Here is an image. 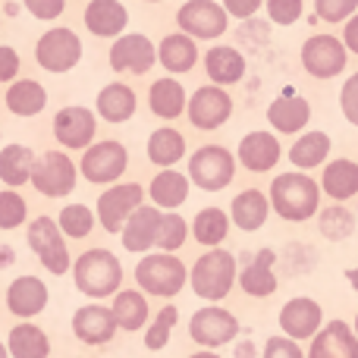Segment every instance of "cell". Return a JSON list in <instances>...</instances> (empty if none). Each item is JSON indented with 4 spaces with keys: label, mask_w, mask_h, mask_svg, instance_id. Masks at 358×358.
I'll return each mask as SVG.
<instances>
[{
    "label": "cell",
    "mask_w": 358,
    "mask_h": 358,
    "mask_svg": "<svg viewBox=\"0 0 358 358\" xmlns=\"http://www.w3.org/2000/svg\"><path fill=\"white\" fill-rule=\"evenodd\" d=\"M35 60L48 73H69L82 60V38L73 29H48L35 44Z\"/></svg>",
    "instance_id": "cell-8"
},
{
    "label": "cell",
    "mask_w": 358,
    "mask_h": 358,
    "mask_svg": "<svg viewBox=\"0 0 358 358\" xmlns=\"http://www.w3.org/2000/svg\"><path fill=\"white\" fill-rule=\"evenodd\" d=\"M31 167H35V151L29 145H3L0 148V182H6V189H19L29 182Z\"/></svg>",
    "instance_id": "cell-33"
},
{
    "label": "cell",
    "mask_w": 358,
    "mask_h": 358,
    "mask_svg": "<svg viewBox=\"0 0 358 358\" xmlns=\"http://www.w3.org/2000/svg\"><path fill=\"white\" fill-rule=\"evenodd\" d=\"M185 157V138L179 129H170V126H161L148 136V161L157 164L161 170L173 167Z\"/></svg>",
    "instance_id": "cell-37"
},
{
    "label": "cell",
    "mask_w": 358,
    "mask_h": 358,
    "mask_svg": "<svg viewBox=\"0 0 358 358\" xmlns=\"http://www.w3.org/2000/svg\"><path fill=\"white\" fill-rule=\"evenodd\" d=\"M6 352H10V358H48L50 340L38 324L19 321L6 336Z\"/></svg>",
    "instance_id": "cell-31"
},
{
    "label": "cell",
    "mask_w": 358,
    "mask_h": 358,
    "mask_svg": "<svg viewBox=\"0 0 358 358\" xmlns=\"http://www.w3.org/2000/svg\"><path fill=\"white\" fill-rule=\"evenodd\" d=\"M321 189L327 192L334 201H346V198L358 195V164L346 161V157H336L334 164L324 167Z\"/></svg>",
    "instance_id": "cell-35"
},
{
    "label": "cell",
    "mask_w": 358,
    "mask_h": 358,
    "mask_svg": "<svg viewBox=\"0 0 358 358\" xmlns=\"http://www.w3.org/2000/svg\"><path fill=\"white\" fill-rule=\"evenodd\" d=\"M239 286H242V292H248V296H255V299H267V296H273V292H277V277H273V252H271V248L258 252L245 267H242Z\"/></svg>",
    "instance_id": "cell-28"
},
{
    "label": "cell",
    "mask_w": 358,
    "mask_h": 358,
    "mask_svg": "<svg viewBox=\"0 0 358 358\" xmlns=\"http://www.w3.org/2000/svg\"><path fill=\"white\" fill-rule=\"evenodd\" d=\"M76 179H79V167L73 164V157L63 151H48V155L35 157L29 182L44 198H66L76 189Z\"/></svg>",
    "instance_id": "cell-6"
},
{
    "label": "cell",
    "mask_w": 358,
    "mask_h": 358,
    "mask_svg": "<svg viewBox=\"0 0 358 358\" xmlns=\"http://www.w3.org/2000/svg\"><path fill=\"white\" fill-rule=\"evenodd\" d=\"M110 311H113L117 327L129 330V334H136V330H142L145 324H148V299L138 289H120L117 296H113Z\"/></svg>",
    "instance_id": "cell-34"
},
{
    "label": "cell",
    "mask_w": 358,
    "mask_h": 358,
    "mask_svg": "<svg viewBox=\"0 0 358 358\" xmlns=\"http://www.w3.org/2000/svg\"><path fill=\"white\" fill-rule=\"evenodd\" d=\"M176 25L189 38L210 41V38H220L223 31L229 29V16L220 3H214V0H189V3L179 6Z\"/></svg>",
    "instance_id": "cell-11"
},
{
    "label": "cell",
    "mask_w": 358,
    "mask_h": 358,
    "mask_svg": "<svg viewBox=\"0 0 358 358\" xmlns=\"http://www.w3.org/2000/svg\"><path fill=\"white\" fill-rule=\"evenodd\" d=\"M176 321H179L176 305H164V308L157 311V317L151 321V327L145 330V349H151V352H161V349L170 343V334H173Z\"/></svg>",
    "instance_id": "cell-41"
},
{
    "label": "cell",
    "mask_w": 358,
    "mask_h": 358,
    "mask_svg": "<svg viewBox=\"0 0 358 358\" xmlns=\"http://www.w3.org/2000/svg\"><path fill=\"white\" fill-rule=\"evenodd\" d=\"M3 104L13 117H38L48 107V92L35 79H13L3 94Z\"/></svg>",
    "instance_id": "cell-26"
},
{
    "label": "cell",
    "mask_w": 358,
    "mask_h": 358,
    "mask_svg": "<svg viewBox=\"0 0 358 358\" xmlns=\"http://www.w3.org/2000/svg\"><path fill=\"white\" fill-rule=\"evenodd\" d=\"M267 214H271V201H267L264 192L258 189H245L233 198V208H229V220L236 223V229L242 233H255L267 223Z\"/></svg>",
    "instance_id": "cell-27"
},
{
    "label": "cell",
    "mask_w": 358,
    "mask_h": 358,
    "mask_svg": "<svg viewBox=\"0 0 358 358\" xmlns=\"http://www.w3.org/2000/svg\"><path fill=\"white\" fill-rule=\"evenodd\" d=\"M330 155V136L327 132H305L299 136V142L289 148V161L299 170H315L327 161Z\"/></svg>",
    "instance_id": "cell-38"
},
{
    "label": "cell",
    "mask_w": 358,
    "mask_h": 358,
    "mask_svg": "<svg viewBox=\"0 0 358 358\" xmlns=\"http://www.w3.org/2000/svg\"><path fill=\"white\" fill-rule=\"evenodd\" d=\"M82 19H85V29L94 38H120L129 25V10L120 0H92Z\"/></svg>",
    "instance_id": "cell-23"
},
{
    "label": "cell",
    "mask_w": 358,
    "mask_h": 358,
    "mask_svg": "<svg viewBox=\"0 0 358 358\" xmlns=\"http://www.w3.org/2000/svg\"><path fill=\"white\" fill-rule=\"evenodd\" d=\"M305 3L302 0H267V16L277 25H292L302 19Z\"/></svg>",
    "instance_id": "cell-46"
},
{
    "label": "cell",
    "mask_w": 358,
    "mask_h": 358,
    "mask_svg": "<svg viewBox=\"0 0 358 358\" xmlns=\"http://www.w3.org/2000/svg\"><path fill=\"white\" fill-rule=\"evenodd\" d=\"M204 69H208V79L214 85H236L245 76V57L236 48L220 44V48H210L204 54Z\"/></svg>",
    "instance_id": "cell-30"
},
{
    "label": "cell",
    "mask_w": 358,
    "mask_h": 358,
    "mask_svg": "<svg viewBox=\"0 0 358 358\" xmlns=\"http://www.w3.org/2000/svg\"><path fill=\"white\" fill-rule=\"evenodd\" d=\"M189 123L201 132H214L233 117V98L223 92V85H201L189 101Z\"/></svg>",
    "instance_id": "cell-12"
},
{
    "label": "cell",
    "mask_w": 358,
    "mask_h": 358,
    "mask_svg": "<svg viewBox=\"0 0 358 358\" xmlns=\"http://www.w3.org/2000/svg\"><path fill=\"white\" fill-rule=\"evenodd\" d=\"M157 60L167 73H189L192 66L198 63V48H195V38H189L185 31H173L167 35L161 44H157Z\"/></svg>",
    "instance_id": "cell-29"
},
{
    "label": "cell",
    "mask_w": 358,
    "mask_h": 358,
    "mask_svg": "<svg viewBox=\"0 0 358 358\" xmlns=\"http://www.w3.org/2000/svg\"><path fill=\"white\" fill-rule=\"evenodd\" d=\"M311 120V104L299 94H283L277 98L271 107H267V123L273 126L283 136H292V132H302Z\"/></svg>",
    "instance_id": "cell-25"
},
{
    "label": "cell",
    "mask_w": 358,
    "mask_h": 358,
    "mask_svg": "<svg viewBox=\"0 0 358 358\" xmlns=\"http://www.w3.org/2000/svg\"><path fill=\"white\" fill-rule=\"evenodd\" d=\"M271 208L277 210L283 220L289 223H302L321 204V185L305 173H280L271 182Z\"/></svg>",
    "instance_id": "cell-2"
},
{
    "label": "cell",
    "mask_w": 358,
    "mask_h": 358,
    "mask_svg": "<svg viewBox=\"0 0 358 358\" xmlns=\"http://www.w3.org/2000/svg\"><path fill=\"white\" fill-rule=\"evenodd\" d=\"M189 358H220V355H214V352L208 349V352H195V355H189Z\"/></svg>",
    "instance_id": "cell-54"
},
{
    "label": "cell",
    "mask_w": 358,
    "mask_h": 358,
    "mask_svg": "<svg viewBox=\"0 0 358 358\" xmlns=\"http://www.w3.org/2000/svg\"><path fill=\"white\" fill-rule=\"evenodd\" d=\"M29 217V204L16 189L0 192V229H19Z\"/></svg>",
    "instance_id": "cell-43"
},
{
    "label": "cell",
    "mask_w": 358,
    "mask_h": 358,
    "mask_svg": "<svg viewBox=\"0 0 358 358\" xmlns=\"http://www.w3.org/2000/svg\"><path fill=\"white\" fill-rule=\"evenodd\" d=\"M189 283L198 299H208V302L227 299L236 283V255L227 248H210L189 271Z\"/></svg>",
    "instance_id": "cell-3"
},
{
    "label": "cell",
    "mask_w": 358,
    "mask_h": 358,
    "mask_svg": "<svg viewBox=\"0 0 358 358\" xmlns=\"http://www.w3.org/2000/svg\"><path fill=\"white\" fill-rule=\"evenodd\" d=\"M148 3H161V0H148Z\"/></svg>",
    "instance_id": "cell-57"
},
{
    "label": "cell",
    "mask_w": 358,
    "mask_h": 358,
    "mask_svg": "<svg viewBox=\"0 0 358 358\" xmlns=\"http://www.w3.org/2000/svg\"><path fill=\"white\" fill-rule=\"evenodd\" d=\"M19 54H16V48H10V44H0V85L3 82H13L19 76Z\"/></svg>",
    "instance_id": "cell-50"
},
{
    "label": "cell",
    "mask_w": 358,
    "mask_h": 358,
    "mask_svg": "<svg viewBox=\"0 0 358 358\" xmlns=\"http://www.w3.org/2000/svg\"><path fill=\"white\" fill-rule=\"evenodd\" d=\"M189 271L176 255H145L136 264V283L142 292L157 299H173L176 292H182Z\"/></svg>",
    "instance_id": "cell-4"
},
{
    "label": "cell",
    "mask_w": 358,
    "mask_h": 358,
    "mask_svg": "<svg viewBox=\"0 0 358 358\" xmlns=\"http://www.w3.org/2000/svg\"><path fill=\"white\" fill-rule=\"evenodd\" d=\"M126 167H129V151L120 142H113V138H107V142H92L79 164L82 176L94 185H113L126 173Z\"/></svg>",
    "instance_id": "cell-9"
},
{
    "label": "cell",
    "mask_w": 358,
    "mask_h": 358,
    "mask_svg": "<svg viewBox=\"0 0 358 358\" xmlns=\"http://www.w3.org/2000/svg\"><path fill=\"white\" fill-rule=\"evenodd\" d=\"M25 10L31 13L41 22H50V19H60L63 10H66V0H22Z\"/></svg>",
    "instance_id": "cell-49"
},
{
    "label": "cell",
    "mask_w": 358,
    "mask_h": 358,
    "mask_svg": "<svg viewBox=\"0 0 358 358\" xmlns=\"http://www.w3.org/2000/svg\"><path fill=\"white\" fill-rule=\"evenodd\" d=\"M223 10H227V16L252 19L261 10V0H223Z\"/></svg>",
    "instance_id": "cell-51"
},
{
    "label": "cell",
    "mask_w": 358,
    "mask_h": 358,
    "mask_svg": "<svg viewBox=\"0 0 358 358\" xmlns=\"http://www.w3.org/2000/svg\"><path fill=\"white\" fill-rule=\"evenodd\" d=\"M117 321H113V311L104 305H82L73 315V334L79 343L85 346H104L117 336Z\"/></svg>",
    "instance_id": "cell-17"
},
{
    "label": "cell",
    "mask_w": 358,
    "mask_h": 358,
    "mask_svg": "<svg viewBox=\"0 0 358 358\" xmlns=\"http://www.w3.org/2000/svg\"><path fill=\"white\" fill-rule=\"evenodd\" d=\"M157 227H161V208L155 204H142L129 214L123 223V248L132 255H145L157 239Z\"/></svg>",
    "instance_id": "cell-22"
},
{
    "label": "cell",
    "mask_w": 358,
    "mask_h": 358,
    "mask_svg": "<svg viewBox=\"0 0 358 358\" xmlns=\"http://www.w3.org/2000/svg\"><path fill=\"white\" fill-rule=\"evenodd\" d=\"M0 358H10V352H6V343H0Z\"/></svg>",
    "instance_id": "cell-55"
},
{
    "label": "cell",
    "mask_w": 358,
    "mask_h": 358,
    "mask_svg": "<svg viewBox=\"0 0 358 358\" xmlns=\"http://www.w3.org/2000/svg\"><path fill=\"white\" fill-rule=\"evenodd\" d=\"M98 117L107 120V123H126V120L136 117V107H138V98L126 82H110L98 92Z\"/></svg>",
    "instance_id": "cell-24"
},
{
    "label": "cell",
    "mask_w": 358,
    "mask_h": 358,
    "mask_svg": "<svg viewBox=\"0 0 358 358\" xmlns=\"http://www.w3.org/2000/svg\"><path fill=\"white\" fill-rule=\"evenodd\" d=\"M355 336H358V317H355Z\"/></svg>",
    "instance_id": "cell-56"
},
{
    "label": "cell",
    "mask_w": 358,
    "mask_h": 358,
    "mask_svg": "<svg viewBox=\"0 0 358 358\" xmlns=\"http://www.w3.org/2000/svg\"><path fill=\"white\" fill-rule=\"evenodd\" d=\"M321 324H324V311L315 299L299 296L292 302H286L283 311H280V327L286 330L289 340H311L321 330Z\"/></svg>",
    "instance_id": "cell-18"
},
{
    "label": "cell",
    "mask_w": 358,
    "mask_h": 358,
    "mask_svg": "<svg viewBox=\"0 0 358 358\" xmlns=\"http://www.w3.org/2000/svg\"><path fill=\"white\" fill-rule=\"evenodd\" d=\"M346 277H349V283H352V289L358 292V267H352V271H349Z\"/></svg>",
    "instance_id": "cell-53"
},
{
    "label": "cell",
    "mask_w": 358,
    "mask_h": 358,
    "mask_svg": "<svg viewBox=\"0 0 358 358\" xmlns=\"http://www.w3.org/2000/svg\"><path fill=\"white\" fill-rule=\"evenodd\" d=\"M340 107H343V117L358 129V73H352L343 85V94H340Z\"/></svg>",
    "instance_id": "cell-47"
},
{
    "label": "cell",
    "mask_w": 358,
    "mask_h": 358,
    "mask_svg": "<svg viewBox=\"0 0 358 358\" xmlns=\"http://www.w3.org/2000/svg\"><path fill=\"white\" fill-rule=\"evenodd\" d=\"M155 63H157V48L151 44L148 35H138V31H123L110 48V69L113 73L145 76Z\"/></svg>",
    "instance_id": "cell-15"
},
{
    "label": "cell",
    "mask_w": 358,
    "mask_h": 358,
    "mask_svg": "<svg viewBox=\"0 0 358 358\" xmlns=\"http://www.w3.org/2000/svg\"><path fill=\"white\" fill-rule=\"evenodd\" d=\"M355 229V217L349 214L343 204H334V208H327L321 214V233L327 236V239H349Z\"/></svg>",
    "instance_id": "cell-44"
},
{
    "label": "cell",
    "mask_w": 358,
    "mask_h": 358,
    "mask_svg": "<svg viewBox=\"0 0 358 358\" xmlns=\"http://www.w3.org/2000/svg\"><path fill=\"white\" fill-rule=\"evenodd\" d=\"M189 229H192V236H195V242H201V245H208V248H217L229 233V217L223 214L220 208H204L195 214Z\"/></svg>",
    "instance_id": "cell-39"
},
{
    "label": "cell",
    "mask_w": 358,
    "mask_h": 358,
    "mask_svg": "<svg viewBox=\"0 0 358 358\" xmlns=\"http://www.w3.org/2000/svg\"><path fill=\"white\" fill-rule=\"evenodd\" d=\"M239 334V321L236 315H229L227 308H198L189 321V336L204 349H217V346H227V343L236 340Z\"/></svg>",
    "instance_id": "cell-14"
},
{
    "label": "cell",
    "mask_w": 358,
    "mask_h": 358,
    "mask_svg": "<svg viewBox=\"0 0 358 358\" xmlns=\"http://www.w3.org/2000/svg\"><path fill=\"white\" fill-rule=\"evenodd\" d=\"M66 236L60 233V227H57L54 217H35V220L29 223V233H25V242H29V248L38 255V261H41V267L48 273H54V277H60V273L69 271V264H73V258H69V248H66Z\"/></svg>",
    "instance_id": "cell-5"
},
{
    "label": "cell",
    "mask_w": 358,
    "mask_h": 358,
    "mask_svg": "<svg viewBox=\"0 0 358 358\" xmlns=\"http://www.w3.org/2000/svg\"><path fill=\"white\" fill-rule=\"evenodd\" d=\"M57 227L66 239H85L94 229V210L88 204H66L57 217Z\"/></svg>",
    "instance_id": "cell-40"
},
{
    "label": "cell",
    "mask_w": 358,
    "mask_h": 358,
    "mask_svg": "<svg viewBox=\"0 0 358 358\" xmlns=\"http://www.w3.org/2000/svg\"><path fill=\"white\" fill-rule=\"evenodd\" d=\"M185 236H189V223H185L176 210L161 214V227H157V239H155V245L161 248V252H176V248H182Z\"/></svg>",
    "instance_id": "cell-42"
},
{
    "label": "cell",
    "mask_w": 358,
    "mask_h": 358,
    "mask_svg": "<svg viewBox=\"0 0 358 358\" xmlns=\"http://www.w3.org/2000/svg\"><path fill=\"white\" fill-rule=\"evenodd\" d=\"M236 155H239V164L245 170H252V173H267V170H273L280 164L283 148H280L273 132H248L239 142Z\"/></svg>",
    "instance_id": "cell-21"
},
{
    "label": "cell",
    "mask_w": 358,
    "mask_h": 358,
    "mask_svg": "<svg viewBox=\"0 0 358 358\" xmlns=\"http://www.w3.org/2000/svg\"><path fill=\"white\" fill-rule=\"evenodd\" d=\"M73 280H76V289L88 299L117 296L120 286H123V264L107 248H88V252H82L76 258Z\"/></svg>",
    "instance_id": "cell-1"
},
{
    "label": "cell",
    "mask_w": 358,
    "mask_h": 358,
    "mask_svg": "<svg viewBox=\"0 0 358 358\" xmlns=\"http://www.w3.org/2000/svg\"><path fill=\"white\" fill-rule=\"evenodd\" d=\"M145 189L138 182H113L98 198V223L107 233H123V223L136 208H142Z\"/></svg>",
    "instance_id": "cell-13"
},
{
    "label": "cell",
    "mask_w": 358,
    "mask_h": 358,
    "mask_svg": "<svg viewBox=\"0 0 358 358\" xmlns=\"http://www.w3.org/2000/svg\"><path fill=\"white\" fill-rule=\"evenodd\" d=\"M343 44H346V50L358 54V13L346 19V29H343Z\"/></svg>",
    "instance_id": "cell-52"
},
{
    "label": "cell",
    "mask_w": 358,
    "mask_h": 358,
    "mask_svg": "<svg viewBox=\"0 0 358 358\" xmlns=\"http://www.w3.org/2000/svg\"><path fill=\"white\" fill-rule=\"evenodd\" d=\"M151 113L161 120H176L185 113V88L176 79H155L148 92Z\"/></svg>",
    "instance_id": "cell-36"
},
{
    "label": "cell",
    "mask_w": 358,
    "mask_h": 358,
    "mask_svg": "<svg viewBox=\"0 0 358 358\" xmlns=\"http://www.w3.org/2000/svg\"><path fill=\"white\" fill-rule=\"evenodd\" d=\"M236 157L220 145H204L189 157V179L204 192H223L233 182Z\"/></svg>",
    "instance_id": "cell-7"
},
{
    "label": "cell",
    "mask_w": 358,
    "mask_h": 358,
    "mask_svg": "<svg viewBox=\"0 0 358 358\" xmlns=\"http://www.w3.org/2000/svg\"><path fill=\"white\" fill-rule=\"evenodd\" d=\"M261 358H305V352L289 336H271V340L264 343V355Z\"/></svg>",
    "instance_id": "cell-48"
},
{
    "label": "cell",
    "mask_w": 358,
    "mask_h": 358,
    "mask_svg": "<svg viewBox=\"0 0 358 358\" xmlns=\"http://www.w3.org/2000/svg\"><path fill=\"white\" fill-rule=\"evenodd\" d=\"M48 286H44V280L38 277H19L10 283V289H6V308H10V315H16L19 321H29V317L41 315L44 308H48Z\"/></svg>",
    "instance_id": "cell-20"
},
{
    "label": "cell",
    "mask_w": 358,
    "mask_h": 358,
    "mask_svg": "<svg viewBox=\"0 0 358 358\" xmlns=\"http://www.w3.org/2000/svg\"><path fill=\"white\" fill-rule=\"evenodd\" d=\"M94 132H98V117H94L88 107H63L54 117V138L69 151H85L94 142Z\"/></svg>",
    "instance_id": "cell-16"
},
{
    "label": "cell",
    "mask_w": 358,
    "mask_h": 358,
    "mask_svg": "<svg viewBox=\"0 0 358 358\" xmlns=\"http://www.w3.org/2000/svg\"><path fill=\"white\" fill-rule=\"evenodd\" d=\"M315 10L324 22H346L349 16H355L358 0H315Z\"/></svg>",
    "instance_id": "cell-45"
},
{
    "label": "cell",
    "mask_w": 358,
    "mask_h": 358,
    "mask_svg": "<svg viewBox=\"0 0 358 358\" xmlns=\"http://www.w3.org/2000/svg\"><path fill=\"white\" fill-rule=\"evenodd\" d=\"M189 185H192V179H185L182 173H176L173 167H167L151 179L148 195H151V201H155V208L176 210L179 204H185V198H189Z\"/></svg>",
    "instance_id": "cell-32"
},
{
    "label": "cell",
    "mask_w": 358,
    "mask_h": 358,
    "mask_svg": "<svg viewBox=\"0 0 358 358\" xmlns=\"http://www.w3.org/2000/svg\"><path fill=\"white\" fill-rule=\"evenodd\" d=\"M349 63L346 44L336 35H311L302 44V66L315 79H336Z\"/></svg>",
    "instance_id": "cell-10"
},
{
    "label": "cell",
    "mask_w": 358,
    "mask_h": 358,
    "mask_svg": "<svg viewBox=\"0 0 358 358\" xmlns=\"http://www.w3.org/2000/svg\"><path fill=\"white\" fill-rule=\"evenodd\" d=\"M308 358H358V336L346 321H330L311 336Z\"/></svg>",
    "instance_id": "cell-19"
}]
</instances>
